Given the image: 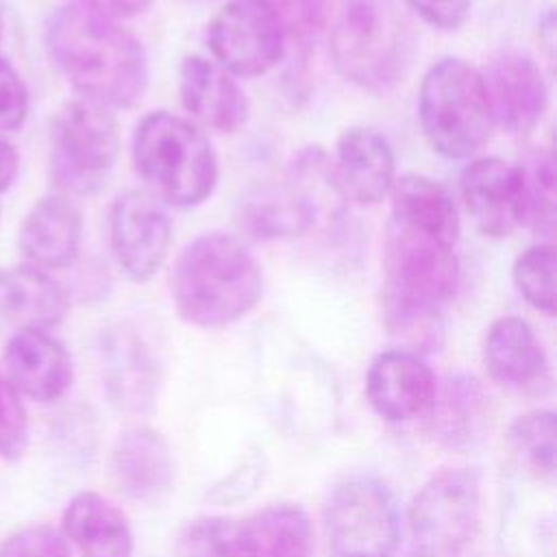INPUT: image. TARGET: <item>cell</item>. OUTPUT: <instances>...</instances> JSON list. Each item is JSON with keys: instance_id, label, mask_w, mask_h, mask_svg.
<instances>
[{"instance_id": "30", "label": "cell", "mask_w": 557, "mask_h": 557, "mask_svg": "<svg viewBox=\"0 0 557 557\" xmlns=\"http://www.w3.org/2000/svg\"><path fill=\"white\" fill-rule=\"evenodd\" d=\"M524 170L527 222L533 233L550 237L555 231V161L550 152L537 154Z\"/></svg>"}, {"instance_id": "7", "label": "cell", "mask_w": 557, "mask_h": 557, "mask_svg": "<svg viewBox=\"0 0 557 557\" xmlns=\"http://www.w3.org/2000/svg\"><path fill=\"white\" fill-rule=\"evenodd\" d=\"M120 154V128L113 111L76 96L54 115L50 133V176L63 196L100 191Z\"/></svg>"}, {"instance_id": "8", "label": "cell", "mask_w": 557, "mask_h": 557, "mask_svg": "<svg viewBox=\"0 0 557 557\" xmlns=\"http://www.w3.org/2000/svg\"><path fill=\"white\" fill-rule=\"evenodd\" d=\"M335 557H392L400 540V511L392 490L372 476L339 481L322 509Z\"/></svg>"}, {"instance_id": "22", "label": "cell", "mask_w": 557, "mask_h": 557, "mask_svg": "<svg viewBox=\"0 0 557 557\" xmlns=\"http://www.w3.org/2000/svg\"><path fill=\"white\" fill-rule=\"evenodd\" d=\"M483 363L490 376L516 389H531L546 381L548 359L535 331L518 315L492 322L483 342Z\"/></svg>"}, {"instance_id": "16", "label": "cell", "mask_w": 557, "mask_h": 557, "mask_svg": "<svg viewBox=\"0 0 557 557\" xmlns=\"http://www.w3.org/2000/svg\"><path fill=\"white\" fill-rule=\"evenodd\" d=\"M178 98L196 126L237 133L248 120V100L237 78L202 54H187L181 61Z\"/></svg>"}, {"instance_id": "25", "label": "cell", "mask_w": 557, "mask_h": 557, "mask_svg": "<svg viewBox=\"0 0 557 557\" xmlns=\"http://www.w3.org/2000/svg\"><path fill=\"white\" fill-rule=\"evenodd\" d=\"M311 524L302 507L270 505L237 522V557H309Z\"/></svg>"}, {"instance_id": "9", "label": "cell", "mask_w": 557, "mask_h": 557, "mask_svg": "<svg viewBox=\"0 0 557 557\" xmlns=\"http://www.w3.org/2000/svg\"><path fill=\"white\" fill-rule=\"evenodd\" d=\"M481 479L472 468H444L413 496L409 529L416 553L448 557L474 540L483 511Z\"/></svg>"}, {"instance_id": "4", "label": "cell", "mask_w": 557, "mask_h": 557, "mask_svg": "<svg viewBox=\"0 0 557 557\" xmlns=\"http://www.w3.org/2000/svg\"><path fill=\"white\" fill-rule=\"evenodd\" d=\"M131 157L150 191L174 207L202 205L218 185V157L205 131L165 109L137 122Z\"/></svg>"}, {"instance_id": "19", "label": "cell", "mask_w": 557, "mask_h": 557, "mask_svg": "<svg viewBox=\"0 0 557 557\" xmlns=\"http://www.w3.org/2000/svg\"><path fill=\"white\" fill-rule=\"evenodd\" d=\"M104 387L111 403L131 413L154 407L161 385L159 361L144 337L128 324L107 329L102 335Z\"/></svg>"}, {"instance_id": "29", "label": "cell", "mask_w": 557, "mask_h": 557, "mask_svg": "<svg viewBox=\"0 0 557 557\" xmlns=\"http://www.w3.org/2000/svg\"><path fill=\"white\" fill-rule=\"evenodd\" d=\"M178 557H237V520L205 516L178 535Z\"/></svg>"}, {"instance_id": "11", "label": "cell", "mask_w": 557, "mask_h": 557, "mask_svg": "<svg viewBox=\"0 0 557 557\" xmlns=\"http://www.w3.org/2000/svg\"><path fill=\"white\" fill-rule=\"evenodd\" d=\"M170 244L172 222L161 198L144 187L117 194L109 211V246L128 281H150L163 265Z\"/></svg>"}, {"instance_id": "14", "label": "cell", "mask_w": 557, "mask_h": 557, "mask_svg": "<svg viewBox=\"0 0 557 557\" xmlns=\"http://www.w3.org/2000/svg\"><path fill=\"white\" fill-rule=\"evenodd\" d=\"M396 178L394 150L381 133L368 126H350L337 137L329 181L346 202L379 205L389 196Z\"/></svg>"}, {"instance_id": "32", "label": "cell", "mask_w": 557, "mask_h": 557, "mask_svg": "<svg viewBox=\"0 0 557 557\" xmlns=\"http://www.w3.org/2000/svg\"><path fill=\"white\" fill-rule=\"evenodd\" d=\"M0 557H72V550L59 529L30 524L0 542Z\"/></svg>"}, {"instance_id": "34", "label": "cell", "mask_w": 557, "mask_h": 557, "mask_svg": "<svg viewBox=\"0 0 557 557\" xmlns=\"http://www.w3.org/2000/svg\"><path fill=\"white\" fill-rule=\"evenodd\" d=\"M405 4L437 30H457L472 9V0H405Z\"/></svg>"}, {"instance_id": "18", "label": "cell", "mask_w": 557, "mask_h": 557, "mask_svg": "<svg viewBox=\"0 0 557 557\" xmlns=\"http://www.w3.org/2000/svg\"><path fill=\"white\" fill-rule=\"evenodd\" d=\"M83 213L78 205L59 191L39 198L22 218L17 250L24 263L52 272L74 263L83 242Z\"/></svg>"}, {"instance_id": "37", "label": "cell", "mask_w": 557, "mask_h": 557, "mask_svg": "<svg viewBox=\"0 0 557 557\" xmlns=\"http://www.w3.org/2000/svg\"><path fill=\"white\" fill-rule=\"evenodd\" d=\"M540 39L544 41L548 52H553V46H555V15H553V11H546V15L540 20Z\"/></svg>"}, {"instance_id": "5", "label": "cell", "mask_w": 557, "mask_h": 557, "mask_svg": "<svg viewBox=\"0 0 557 557\" xmlns=\"http://www.w3.org/2000/svg\"><path fill=\"white\" fill-rule=\"evenodd\" d=\"M329 54L346 81L383 94L405 78L413 35L394 0H346L331 28Z\"/></svg>"}, {"instance_id": "27", "label": "cell", "mask_w": 557, "mask_h": 557, "mask_svg": "<svg viewBox=\"0 0 557 557\" xmlns=\"http://www.w3.org/2000/svg\"><path fill=\"white\" fill-rule=\"evenodd\" d=\"M555 248L553 244H533L524 248L511 265V278L518 294L537 311L553 315L557 307L555 281Z\"/></svg>"}, {"instance_id": "21", "label": "cell", "mask_w": 557, "mask_h": 557, "mask_svg": "<svg viewBox=\"0 0 557 557\" xmlns=\"http://www.w3.org/2000/svg\"><path fill=\"white\" fill-rule=\"evenodd\" d=\"M70 313V294L46 270L0 265V318L17 329H54Z\"/></svg>"}, {"instance_id": "35", "label": "cell", "mask_w": 557, "mask_h": 557, "mask_svg": "<svg viewBox=\"0 0 557 557\" xmlns=\"http://www.w3.org/2000/svg\"><path fill=\"white\" fill-rule=\"evenodd\" d=\"M72 4L98 17L120 22L141 15L152 4V0H72Z\"/></svg>"}, {"instance_id": "3", "label": "cell", "mask_w": 557, "mask_h": 557, "mask_svg": "<svg viewBox=\"0 0 557 557\" xmlns=\"http://www.w3.org/2000/svg\"><path fill=\"white\" fill-rule=\"evenodd\" d=\"M176 313L200 329H222L248 315L263 296V270L235 235L211 231L191 239L170 274Z\"/></svg>"}, {"instance_id": "6", "label": "cell", "mask_w": 557, "mask_h": 557, "mask_svg": "<svg viewBox=\"0 0 557 557\" xmlns=\"http://www.w3.org/2000/svg\"><path fill=\"white\" fill-rule=\"evenodd\" d=\"M418 120L429 146L446 159H470L492 135L481 72L459 57L435 61L422 76Z\"/></svg>"}, {"instance_id": "13", "label": "cell", "mask_w": 557, "mask_h": 557, "mask_svg": "<svg viewBox=\"0 0 557 557\" xmlns=\"http://www.w3.org/2000/svg\"><path fill=\"white\" fill-rule=\"evenodd\" d=\"M492 122L513 137L529 135L544 117L550 89L542 67L522 52H503L481 72Z\"/></svg>"}, {"instance_id": "26", "label": "cell", "mask_w": 557, "mask_h": 557, "mask_svg": "<svg viewBox=\"0 0 557 557\" xmlns=\"http://www.w3.org/2000/svg\"><path fill=\"white\" fill-rule=\"evenodd\" d=\"M509 440L529 470H533L540 479H555L557 422L553 411L537 409L520 416L509 429Z\"/></svg>"}, {"instance_id": "24", "label": "cell", "mask_w": 557, "mask_h": 557, "mask_svg": "<svg viewBox=\"0 0 557 557\" xmlns=\"http://www.w3.org/2000/svg\"><path fill=\"white\" fill-rule=\"evenodd\" d=\"M429 433L444 446L461 448L474 444L490 420V398L468 376H455L435 392L429 405Z\"/></svg>"}, {"instance_id": "17", "label": "cell", "mask_w": 557, "mask_h": 557, "mask_svg": "<svg viewBox=\"0 0 557 557\" xmlns=\"http://www.w3.org/2000/svg\"><path fill=\"white\" fill-rule=\"evenodd\" d=\"M2 357L4 376L20 396L52 403L72 387V357L46 329H17L4 344Z\"/></svg>"}, {"instance_id": "1", "label": "cell", "mask_w": 557, "mask_h": 557, "mask_svg": "<svg viewBox=\"0 0 557 557\" xmlns=\"http://www.w3.org/2000/svg\"><path fill=\"white\" fill-rule=\"evenodd\" d=\"M44 46L83 98L109 109H128L148 89V57L141 41L117 22L72 2L48 15Z\"/></svg>"}, {"instance_id": "15", "label": "cell", "mask_w": 557, "mask_h": 557, "mask_svg": "<svg viewBox=\"0 0 557 557\" xmlns=\"http://www.w3.org/2000/svg\"><path fill=\"white\" fill-rule=\"evenodd\" d=\"M109 476L126 498L154 505L172 492L176 461L161 433L148 426H131L111 446Z\"/></svg>"}, {"instance_id": "20", "label": "cell", "mask_w": 557, "mask_h": 557, "mask_svg": "<svg viewBox=\"0 0 557 557\" xmlns=\"http://www.w3.org/2000/svg\"><path fill=\"white\" fill-rule=\"evenodd\" d=\"M435 392L437 385L431 368L411 350H385L368 368V400L387 422H405L424 413Z\"/></svg>"}, {"instance_id": "2", "label": "cell", "mask_w": 557, "mask_h": 557, "mask_svg": "<svg viewBox=\"0 0 557 557\" xmlns=\"http://www.w3.org/2000/svg\"><path fill=\"white\" fill-rule=\"evenodd\" d=\"M457 235L389 215L383 255V309L398 333L426 331L459 285Z\"/></svg>"}, {"instance_id": "33", "label": "cell", "mask_w": 557, "mask_h": 557, "mask_svg": "<svg viewBox=\"0 0 557 557\" xmlns=\"http://www.w3.org/2000/svg\"><path fill=\"white\" fill-rule=\"evenodd\" d=\"M28 117V89L15 65L0 54V131H17Z\"/></svg>"}, {"instance_id": "10", "label": "cell", "mask_w": 557, "mask_h": 557, "mask_svg": "<svg viewBox=\"0 0 557 557\" xmlns=\"http://www.w3.org/2000/svg\"><path fill=\"white\" fill-rule=\"evenodd\" d=\"M207 41L226 72L255 78L281 63L287 30L272 0H226L209 22Z\"/></svg>"}, {"instance_id": "28", "label": "cell", "mask_w": 557, "mask_h": 557, "mask_svg": "<svg viewBox=\"0 0 557 557\" xmlns=\"http://www.w3.org/2000/svg\"><path fill=\"white\" fill-rule=\"evenodd\" d=\"M315 218L313 205L305 196L287 200H268L246 209V224L259 237H296L302 235Z\"/></svg>"}, {"instance_id": "38", "label": "cell", "mask_w": 557, "mask_h": 557, "mask_svg": "<svg viewBox=\"0 0 557 557\" xmlns=\"http://www.w3.org/2000/svg\"><path fill=\"white\" fill-rule=\"evenodd\" d=\"M2 30H4V15H2V7H0V39H2Z\"/></svg>"}, {"instance_id": "31", "label": "cell", "mask_w": 557, "mask_h": 557, "mask_svg": "<svg viewBox=\"0 0 557 557\" xmlns=\"http://www.w3.org/2000/svg\"><path fill=\"white\" fill-rule=\"evenodd\" d=\"M28 446V416L17 389L0 372V459L17 461Z\"/></svg>"}, {"instance_id": "23", "label": "cell", "mask_w": 557, "mask_h": 557, "mask_svg": "<svg viewBox=\"0 0 557 557\" xmlns=\"http://www.w3.org/2000/svg\"><path fill=\"white\" fill-rule=\"evenodd\" d=\"M61 533L83 557H131L133 531L126 516L98 492H78L65 505Z\"/></svg>"}, {"instance_id": "12", "label": "cell", "mask_w": 557, "mask_h": 557, "mask_svg": "<svg viewBox=\"0 0 557 557\" xmlns=\"http://www.w3.org/2000/svg\"><path fill=\"white\" fill-rule=\"evenodd\" d=\"M459 196L485 237H509L527 222L524 170L503 157L472 159L459 174Z\"/></svg>"}, {"instance_id": "36", "label": "cell", "mask_w": 557, "mask_h": 557, "mask_svg": "<svg viewBox=\"0 0 557 557\" xmlns=\"http://www.w3.org/2000/svg\"><path fill=\"white\" fill-rule=\"evenodd\" d=\"M20 170V154L15 146L9 141V137L0 131V194L7 191Z\"/></svg>"}]
</instances>
